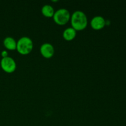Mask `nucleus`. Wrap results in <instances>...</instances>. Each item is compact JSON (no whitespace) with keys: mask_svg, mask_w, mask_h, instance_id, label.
I'll use <instances>...</instances> for the list:
<instances>
[{"mask_svg":"<svg viewBox=\"0 0 126 126\" xmlns=\"http://www.w3.org/2000/svg\"><path fill=\"white\" fill-rule=\"evenodd\" d=\"M72 28L76 31H81L87 26V17L86 14L81 11H76L73 13L70 18Z\"/></svg>","mask_w":126,"mask_h":126,"instance_id":"nucleus-1","label":"nucleus"},{"mask_svg":"<svg viewBox=\"0 0 126 126\" xmlns=\"http://www.w3.org/2000/svg\"><path fill=\"white\" fill-rule=\"evenodd\" d=\"M33 42L30 38L23 36L17 42V50L22 55H27L33 50Z\"/></svg>","mask_w":126,"mask_h":126,"instance_id":"nucleus-2","label":"nucleus"},{"mask_svg":"<svg viewBox=\"0 0 126 126\" xmlns=\"http://www.w3.org/2000/svg\"><path fill=\"white\" fill-rule=\"evenodd\" d=\"M71 18V14L68 10L65 8H61L56 11L54 13L53 18L54 22L58 25H63L68 22Z\"/></svg>","mask_w":126,"mask_h":126,"instance_id":"nucleus-3","label":"nucleus"},{"mask_svg":"<svg viewBox=\"0 0 126 126\" xmlns=\"http://www.w3.org/2000/svg\"><path fill=\"white\" fill-rule=\"evenodd\" d=\"M0 65L2 70L8 73L14 72L17 67L14 59L9 56L2 58L0 62Z\"/></svg>","mask_w":126,"mask_h":126,"instance_id":"nucleus-4","label":"nucleus"},{"mask_svg":"<svg viewBox=\"0 0 126 126\" xmlns=\"http://www.w3.org/2000/svg\"><path fill=\"white\" fill-rule=\"evenodd\" d=\"M40 52L44 57L49 59L54 55L55 52L54 47L50 43H44L40 47Z\"/></svg>","mask_w":126,"mask_h":126,"instance_id":"nucleus-5","label":"nucleus"},{"mask_svg":"<svg viewBox=\"0 0 126 126\" xmlns=\"http://www.w3.org/2000/svg\"><path fill=\"white\" fill-rule=\"evenodd\" d=\"M106 21L105 18L101 16H96L94 17L91 20V26L95 30H101L105 26Z\"/></svg>","mask_w":126,"mask_h":126,"instance_id":"nucleus-6","label":"nucleus"},{"mask_svg":"<svg viewBox=\"0 0 126 126\" xmlns=\"http://www.w3.org/2000/svg\"><path fill=\"white\" fill-rule=\"evenodd\" d=\"M3 44L8 50H14L17 49V41L12 37L7 36L5 38L3 41Z\"/></svg>","mask_w":126,"mask_h":126,"instance_id":"nucleus-7","label":"nucleus"},{"mask_svg":"<svg viewBox=\"0 0 126 126\" xmlns=\"http://www.w3.org/2000/svg\"><path fill=\"white\" fill-rule=\"evenodd\" d=\"M76 36V31L72 27H68L66 28L63 32V37L68 41H72L75 39Z\"/></svg>","mask_w":126,"mask_h":126,"instance_id":"nucleus-8","label":"nucleus"},{"mask_svg":"<svg viewBox=\"0 0 126 126\" xmlns=\"http://www.w3.org/2000/svg\"><path fill=\"white\" fill-rule=\"evenodd\" d=\"M41 12L43 16L46 17H52L54 16L55 11L51 5L45 4L42 7Z\"/></svg>","mask_w":126,"mask_h":126,"instance_id":"nucleus-9","label":"nucleus"},{"mask_svg":"<svg viewBox=\"0 0 126 126\" xmlns=\"http://www.w3.org/2000/svg\"><path fill=\"white\" fill-rule=\"evenodd\" d=\"M7 54H8V53H7V52L5 50H2L1 53V56H2V58L6 57L8 56V55H7Z\"/></svg>","mask_w":126,"mask_h":126,"instance_id":"nucleus-10","label":"nucleus"}]
</instances>
